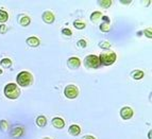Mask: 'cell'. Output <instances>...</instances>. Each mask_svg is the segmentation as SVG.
Wrapping results in <instances>:
<instances>
[{
    "mask_svg": "<svg viewBox=\"0 0 152 139\" xmlns=\"http://www.w3.org/2000/svg\"><path fill=\"white\" fill-rule=\"evenodd\" d=\"M101 19H102V20H103L105 23H110V18L107 17V16H103V15H102Z\"/></svg>",
    "mask_w": 152,
    "mask_h": 139,
    "instance_id": "obj_28",
    "label": "cell"
},
{
    "mask_svg": "<svg viewBox=\"0 0 152 139\" xmlns=\"http://www.w3.org/2000/svg\"><path fill=\"white\" fill-rule=\"evenodd\" d=\"M120 2H121L122 4H129V3H131V1H129V0H128V1H124V0H121Z\"/></svg>",
    "mask_w": 152,
    "mask_h": 139,
    "instance_id": "obj_29",
    "label": "cell"
},
{
    "mask_svg": "<svg viewBox=\"0 0 152 139\" xmlns=\"http://www.w3.org/2000/svg\"><path fill=\"white\" fill-rule=\"evenodd\" d=\"M83 139H96L95 137H93V136H85Z\"/></svg>",
    "mask_w": 152,
    "mask_h": 139,
    "instance_id": "obj_30",
    "label": "cell"
},
{
    "mask_svg": "<svg viewBox=\"0 0 152 139\" xmlns=\"http://www.w3.org/2000/svg\"><path fill=\"white\" fill-rule=\"evenodd\" d=\"M30 23H31V19L28 16H23V17L19 18V23H20L23 27H27V25H30Z\"/></svg>",
    "mask_w": 152,
    "mask_h": 139,
    "instance_id": "obj_15",
    "label": "cell"
},
{
    "mask_svg": "<svg viewBox=\"0 0 152 139\" xmlns=\"http://www.w3.org/2000/svg\"><path fill=\"white\" fill-rule=\"evenodd\" d=\"M54 19H56V16L50 11H46V12L43 13V20L46 23H52L54 21Z\"/></svg>",
    "mask_w": 152,
    "mask_h": 139,
    "instance_id": "obj_7",
    "label": "cell"
},
{
    "mask_svg": "<svg viewBox=\"0 0 152 139\" xmlns=\"http://www.w3.org/2000/svg\"><path fill=\"white\" fill-rule=\"evenodd\" d=\"M86 41H84V39H80V41H78V46L79 47H81V48H85L86 47Z\"/></svg>",
    "mask_w": 152,
    "mask_h": 139,
    "instance_id": "obj_26",
    "label": "cell"
},
{
    "mask_svg": "<svg viewBox=\"0 0 152 139\" xmlns=\"http://www.w3.org/2000/svg\"><path fill=\"white\" fill-rule=\"evenodd\" d=\"M120 117L124 120H129L133 117V109L129 106H124L120 109Z\"/></svg>",
    "mask_w": 152,
    "mask_h": 139,
    "instance_id": "obj_6",
    "label": "cell"
},
{
    "mask_svg": "<svg viewBox=\"0 0 152 139\" xmlns=\"http://www.w3.org/2000/svg\"><path fill=\"white\" fill-rule=\"evenodd\" d=\"M16 81L19 86H23V87H27V86H30L33 82V76L32 74L29 72V71H21L19 72L16 78Z\"/></svg>",
    "mask_w": 152,
    "mask_h": 139,
    "instance_id": "obj_3",
    "label": "cell"
},
{
    "mask_svg": "<svg viewBox=\"0 0 152 139\" xmlns=\"http://www.w3.org/2000/svg\"><path fill=\"white\" fill-rule=\"evenodd\" d=\"M102 17V13L101 12H93L91 15V20L93 23H99L100 19Z\"/></svg>",
    "mask_w": 152,
    "mask_h": 139,
    "instance_id": "obj_12",
    "label": "cell"
},
{
    "mask_svg": "<svg viewBox=\"0 0 152 139\" xmlns=\"http://www.w3.org/2000/svg\"><path fill=\"white\" fill-rule=\"evenodd\" d=\"M5 97L11 100H15L18 97L20 96V89L18 88V86L14 83H9L5 85L4 89H3Z\"/></svg>",
    "mask_w": 152,
    "mask_h": 139,
    "instance_id": "obj_1",
    "label": "cell"
},
{
    "mask_svg": "<svg viewBox=\"0 0 152 139\" xmlns=\"http://www.w3.org/2000/svg\"><path fill=\"white\" fill-rule=\"evenodd\" d=\"M0 65L3 66L4 68H9V67L12 66V61H11L10 58H3V60L0 61Z\"/></svg>",
    "mask_w": 152,
    "mask_h": 139,
    "instance_id": "obj_18",
    "label": "cell"
},
{
    "mask_svg": "<svg viewBox=\"0 0 152 139\" xmlns=\"http://www.w3.org/2000/svg\"><path fill=\"white\" fill-rule=\"evenodd\" d=\"M100 30L102 31V32H109L110 31V23H101L100 25Z\"/></svg>",
    "mask_w": 152,
    "mask_h": 139,
    "instance_id": "obj_21",
    "label": "cell"
},
{
    "mask_svg": "<svg viewBox=\"0 0 152 139\" xmlns=\"http://www.w3.org/2000/svg\"><path fill=\"white\" fill-rule=\"evenodd\" d=\"M7 32V25H0V33L3 34V33Z\"/></svg>",
    "mask_w": 152,
    "mask_h": 139,
    "instance_id": "obj_27",
    "label": "cell"
},
{
    "mask_svg": "<svg viewBox=\"0 0 152 139\" xmlns=\"http://www.w3.org/2000/svg\"><path fill=\"white\" fill-rule=\"evenodd\" d=\"M46 123H47V119H46V117H44V116L37 117V119H36V124H37L38 127H45Z\"/></svg>",
    "mask_w": 152,
    "mask_h": 139,
    "instance_id": "obj_16",
    "label": "cell"
},
{
    "mask_svg": "<svg viewBox=\"0 0 152 139\" xmlns=\"http://www.w3.org/2000/svg\"><path fill=\"white\" fill-rule=\"evenodd\" d=\"M99 4L101 8L109 9L112 5V0H101V1H99Z\"/></svg>",
    "mask_w": 152,
    "mask_h": 139,
    "instance_id": "obj_19",
    "label": "cell"
},
{
    "mask_svg": "<svg viewBox=\"0 0 152 139\" xmlns=\"http://www.w3.org/2000/svg\"><path fill=\"white\" fill-rule=\"evenodd\" d=\"M144 76H145L144 71H142V70H134L131 72V76L134 79V80H140V79L144 78Z\"/></svg>",
    "mask_w": 152,
    "mask_h": 139,
    "instance_id": "obj_13",
    "label": "cell"
},
{
    "mask_svg": "<svg viewBox=\"0 0 152 139\" xmlns=\"http://www.w3.org/2000/svg\"><path fill=\"white\" fill-rule=\"evenodd\" d=\"M64 95L66 96V98L68 99H75L78 97L79 95V89L77 86L75 85H68L66 86L65 90H64Z\"/></svg>",
    "mask_w": 152,
    "mask_h": 139,
    "instance_id": "obj_5",
    "label": "cell"
},
{
    "mask_svg": "<svg viewBox=\"0 0 152 139\" xmlns=\"http://www.w3.org/2000/svg\"><path fill=\"white\" fill-rule=\"evenodd\" d=\"M2 74V69H0V74Z\"/></svg>",
    "mask_w": 152,
    "mask_h": 139,
    "instance_id": "obj_32",
    "label": "cell"
},
{
    "mask_svg": "<svg viewBox=\"0 0 152 139\" xmlns=\"http://www.w3.org/2000/svg\"><path fill=\"white\" fill-rule=\"evenodd\" d=\"M85 65L89 68H99L100 67V61H99V57L95 54H91V55H87L85 57Z\"/></svg>",
    "mask_w": 152,
    "mask_h": 139,
    "instance_id": "obj_4",
    "label": "cell"
},
{
    "mask_svg": "<svg viewBox=\"0 0 152 139\" xmlns=\"http://www.w3.org/2000/svg\"><path fill=\"white\" fill-rule=\"evenodd\" d=\"M98 57H99V61H100V64H102L104 66H110L116 62L117 56L115 52H113L111 50H107L102 52Z\"/></svg>",
    "mask_w": 152,
    "mask_h": 139,
    "instance_id": "obj_2",
    "label": "cell"
},
{
    "mask_svg": "<svg viewBox=\"0 0 152 139\" xmlns=\"http://www.w3.org/2000/svg\"><path fill=\"white\" fill-rule=\"evenodd\" d=\"M62 33H63L64 35H66V36H71V35H72V32H71V30H69V29H67V28L63 29V30H62Z\"/></svg>",
    "mask_w": 152,
    "mask_h": 139,
    "instance_id": "obj_24",
    "label": "cell"
},
{
    "mask_svg": "<svg viewBox=\"0 0 152 139\" xmlns=\"http://www.w3.org/2000/svg\"><path fill=\"white\" fill-rule=\"evenodd\" d=\"M149 138H150V139H151V131H150V132H149Z\"/></svg>",
    "mask_w": 152,
    "mask_h": 139,
    "instance_id": "obj_31",
    "label": "cell"
},
{
    "mask_svg": "<svg viewBox=\"0 0 152 139\" xmlns=\"http://www.w3.org/2000/svg\"><path fill=\"white\" fill-rule=\"evenodd\" d=\"M67 65H68L70 68L76 69V68H78V67H80L81 61H80L78 57H70L68 61H67Z\"/></svg>",
    "mask_w": 152,
    "mask_h": 139,
    "instance_id": "obj_8",
    "label": "cell"
},
{
    "mask_svg": "<svg viewBox=\"0 0 152 139\" xmlns=\"http://www.w3.org/2000/svg\"><path fill=\"white\" fill-rule=\"evenodd\" d=\"M74 25H75V28L78 29V30H82V29L85 28V23L81 20H75Z\"/></svg>",
    "mask_w": 152,
    "mask_h": 139,
    "instance_id": "obj_20",
    "label": "cell"
},
{
    "mask_svg": "<svg viewBox=\"0 0 152 139\" xmlns=\"http://www.w3.org/2000/svg\"><path fill=\"white\" fill-rule=\"evenodd\" d=\"M144 34L146 36H147L148 38H151L152 37V33H151V28L149 29H146V30L144 31Z\"/></svg>",
    "mask_w": 152,
    "mask_h": 139,
    "instance_id": "obj_25",
    "label": "cell"
},
{
    "mask_svg": "<svg viewBox=\"0 0 152 139\" xmlns=\"http://www.w3.org/2000/svg\"><path fill=\"white\" fill-rule=\"evenodd\" d=\"M68 132H69V134L72 135V136H77V135H79L81 133V129H80V127L77 125V124H72V125L69 127Z\"/></svg>",
    "mask_w": 152,
    "mask_h": 139,
    "instance_id": "obj_10",
    "label": "cell"
},
{
    "mask_svg": "<svg viewBox=\"0 0 152 139\" xmlns=\"http://www.w3.org/2000/svg\"><path fill=\"white\" fill-rule=\"evenodd\" d=\"M39 43H41L39 39L37 37H35V36H31V37H29L27 39V44L29 46H31V47H37L39 45Z\"/></svg>",
    "mask_w": 152,
    "mask_h": 139,
    "instance_id": "obj_11",
    "label": "cell"
},
{
    "mask_svg": "<svg viewBox=\"0 0 152 139\" xmlns=\"http://www.w3.org/2000/svg\"><path fill=\"white\" fill-rule=\"evenodd\" d=\"M99 47L102 49H110V47H111V44L109 43V41H101V43L99 44Z\"/></svg>",
    "mask_w": 152,
    "mask_h": 139,
    "instance_id": "obj_22",
    "label": "cell"
},
{
    "mask_svg": "<svg viewBox=\"0 0 152 139\" xmlns=\"http://www.w3.org/2000/svg\"><path fill=\"white\" fill-rule=\"evenodd\" d=\"M23 133V130L21 127H15V129H13V131L11 132V136L14 137V138H18V137H20Z\"/></svg>",
    "mask_w": 152,
    "mask_h": 139,
    "instance_id": "obj_14",
    "label": "cell"
},
{
    "mask_svg": "<svg viewBox=\"0 0 152 139\" xmlns=\"http://www.w3.org/2000/svg\"><path fill=\"white\" fill-rule=\"evenodd\" d=\"M52 125L56 129H63L65 127V121H64L63 119L60 118V117H56V118L52 119V121H51Z\"/></svg>",
    "mask_w": 152,
    "mask_h": 139,
    "instance_id": "obj_9",
    "label": "cell"
},
{
    "mask_svg": "<svg viewBox=\"0 0 152 139\" xmlns=\"http://www.w3.org/2000/svg\"><path fill=\"white\" fill-rule=\"evenodd\" d=\"M7 129H8V122L5 121V120H1L0 121V130L1 131H7Z\"/></svg>",
    "mask_w": 152,
    "mask_h": 139,
    "instance_id": "obj_23",
    "label": "cell"
},
{
    "mask_svg": "<svg viewBox=\"0 0 152 139\" xmlns=\"http://www.w3.org/2000/svg\"><path fill=\"white\" fill-rule=\"evenodd\" d=\"M8 18H9L8 13L5 12V11H3V10H0V23L4 25L5 21L8 20Z\"/></svg>",
    "mask_w": 152,
    "mask_h": 139,
    "instance_id": "obj_17",
    "label": "cell"
}]
</instances>
